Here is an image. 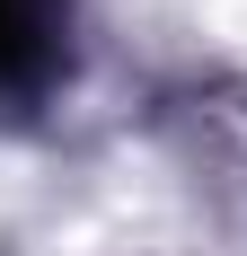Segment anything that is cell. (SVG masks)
<instances>
[{
  "label": "cell",
  "mask_w": 247,
  "mask_h": 256,
  "mask_svg": "<svg viewBox=\"0 0 247 256\" xmlns=\"http://www.w3.org/2000/svg\"><path fill=\"white\" fill-rule=\"evenodd\" d=\"M71 71V0H0V106H36Z\"/></svg>",
  "instance_id": "cell-1"
}]
</instances>
